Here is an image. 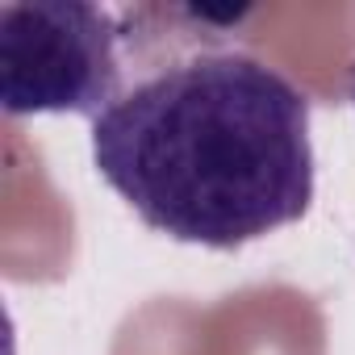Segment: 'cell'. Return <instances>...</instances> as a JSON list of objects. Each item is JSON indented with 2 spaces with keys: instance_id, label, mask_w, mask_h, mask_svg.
Returning <instances> with one entry per match:
<instances>
[{
  "instance_id": "obj_1",
  "label": "cell",
  "mask_w": 355,
  "mask_h": 355,
  "mask_svg": "<svg viewBox=\"0 0 355 355\" xmlns=\"http://www.w3.org/2000/svg\"><path fill=\"white\" fill-rule=\"evenodd\" d=\"M92 167L142 226L234 251L313 205L309 96L239 46L171 55L92 117Z\"/></svg>"
},
{
  "instance_id": "obj_2",
  "label": "cell",
  "mask_w": 355,
  "mask_h": 355,
  "mask_svg": "<svg viewBox=\"0 0 355 355\" xmlns=\"http://www.w3.org/2000/svg\"><path fill=\"white\" fill-rule=\"evenodd\" d=\"M130 34L84 0L0 5V101L9 117L109 109L130 80Z\"/></svg>"
}]
</instances>
